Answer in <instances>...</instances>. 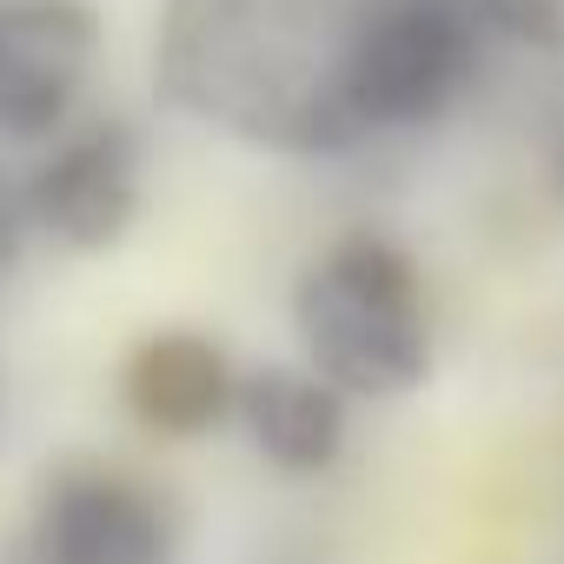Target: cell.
<instances>
[{
	"label": "cell",
	"instance_id": "obj_1",
	"mask_svg": "<svg viewBox=\"0 0 564 564\" xmlns=\"http://www.w3.org/2000/svg\"><path fill=\"white\" fill-rule=\"evenodd\" d=\"M339 41L306 0H166L153 74L193 120L286 153H339L359 140L339 94Z\"/></svg>",
	"mask_w": 564,
	"mask_h": 564
},
{
	"label": "cell",
	"instance_id": "obj_2",
	"mask_svg": "<svg viewBox=\"0 0 564 564\" xmlns=\"http://www.w3.org/2000/svg\"><path fill=\"white\" fill-rule=\"evenodd\" d=\"M293 326L306 366L346 399H405L432 372L419 265L379 232H346L300 272Z\"/></svg>",
	"mask_w": 564,
	"mask_h": 564
},
{
	"label": "cell",
	"instance_id": "obj_3",
	"mask_svg": "<svg viewBox=\"0 0 564 564\" xmlns=\"http://www.w3.org/2000/svg\"><path fill=\"white\" fill-rule=\"evenodd\" d=\"M471 0H372L339 41V94L359 133L432 127L485 67Z\"/></svg>",
	"mask_w": 564,
	"mask_h": 564
},
{
	"label": "cell",
	"instance_id": "obj_4",
	"mask_svg": "<svg viewBox=\"0 0 564 564\" xmlns=\"http://www.w3.org/2000/svg\"><path fill=\"white\" fill-rule=\"evenodd\" d=\"M28 226L67 252H107L140 213V140L120 120H87L61 133L21 180Z\"/></svg>",
	"mask_w": 564,
	"mask_h": 564
},
{
	"label": "cell",
	"instance_id": "obj_5",
	"mask_svg": "<svg viewBox=\"0 0 564 564\" xmlns=\"http://www.w3.org/2000/svg\"><path fill=\"white\" fill-rule=\"evenodd\" d=\"M100 54L87 0H0V140L54 133Z\"/></svg>",
	"mask_w": 564,
	"mask_h": 564
},
{
	"label": "cell",
	"instance_id": "obj_6",
	"mask_svg": "<svg viewBox=\"0 0 564 564\" xmlns=\"http://www.w3.org/2000/svg\"><path fill=\"white\" fill-rule=\"evenodd\" d=\"M34 564H166L173 531L153 491L120 471H61L34 505Z\"/></svg>",
	"mask_w": 564,
	"mask_h": 564
},
{
	"label": "cell",
	"instance_id": "obj_7",
	"mask_svg": "<svg viewBox=\"0 0 564 564\" xmlns=\"http://www.w3.org/2000/svg\"><path fill=\"white\" fill-rule=\"evenodd\" d=\"M232 419L246 425L252 452L293 478L333 471L346 452V392H333L313 366H259L239 372Z\"/></svg>",
	"mask_w": 564,
	"mask_h": 564
},
{
	"label": "cell",
	"instance_id": "obj_8",
	"mask_svg": "<svg viewBox=\"0 0 564 564\" xmlns=\"http://www.w3.org/2000/svg\"><path fill=\"white\" fill-rule=\"evenodd\" d=\"M120 392H127V412L147 432L199 438L232 412L239 372L219 352V339H206V333H153V339L133 346V359L120 372Z\"/></svg>",
	"mask_w": 564,
	"mask_h": 564
},
{
	"label": "cell",
	"instance_id": "obj_9",
	"mask_svg": "<svg viewBox=\"0 0 564 564\" xmlns=\"http://www.w3.org/2000/svg\"><path fill=\"white\" fill-rule=\"evenodd\" d=\"M28 232H34V226H28V193H21V180H8V166H0V279L14 272Z\"/></svg>",
	"mask_w": 564,
	"mask_h": 564
},
{
	"label": "cell",
	"instance_id": "obj_10",
	"mask_svg": "<svg viewBox=\"0 0 564 564\" xmlns=\"http://www.w3.org/2000/svg\"><path fill=\"white\" fill-rule=\"evenodd\" d=\"M551 180H557V193H564V120L551 127Z\"/></svg>",
	"mask_w": 564,
	"mask_h": 564
}]
</instances>
